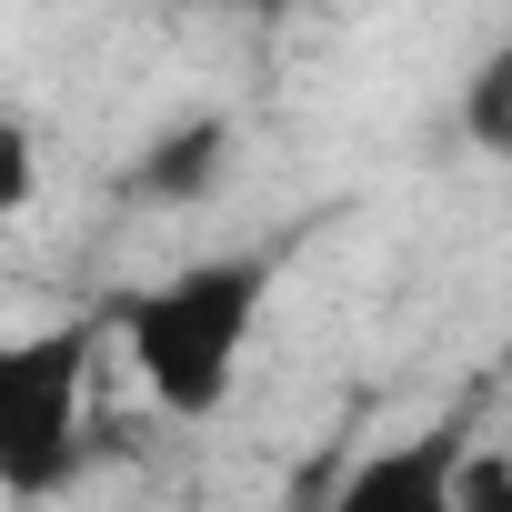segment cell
Listing matches in <instances>:
<instances>
[{"label":"cell","instance_id":"obj_1","mask_svg":"<svg viewBox=\"0 0 512 512\" xmlns=\"http://www.w3.org/2000/svg\"><path fill=\"white\" fill-rule=\"evenodd\" d=\"M282 292V251H191L161 282L121 292L101 322L131 352V382L171 422H211L241 392V362L262 342V312Z\"/></svg>","mask_w":512,"mask_h":512},{"label":"cell","instance_id":"obj_2","mask_svg":"<svg viewBox=\"0 0 512 512\" xmlns=\"http://www.w3.org/2000/svg\"><path fill=\"white\" fill-rule=\"evenodd\" d=\"M91 362H101V322H31V332H0V492H61L81 472L91 442Z\"/></svg>","mask_w":512,"mask_h":512},{"label":"cell","instance_id":"obj_3","mask_svg":"<svg viewBox=\"0 0 512 512\" xmlns=\"http://www.w3.org/2000/svg\"><path fill=\"white\" fill-rule=\"evenodd\" d=\"M472 422H432V432H402V442H372L332 472L322 512H452V452H462Z\"/></svg>","mask_w":512,"mask_h":512},{"label":"cell","instance_id":"obj_4","mask_svg":"<svg viewBox=\"0 0 512 512\" xmlns=\"http://www.w3.org/2000/svg\"><path fill=\"white\" fill-rule=\"evenodd\" d=\"M221 171H231V121H221V111H191V121H171V131L151 141L141 191H151V201H201V191H221Z\"/></svg>","mask_w":512,"mask_h":512},{"label":"cell","instance_id":"obj_5","mask_svg":"<svg viewBox=\"0 0 512 512\" xmlns=\"http://www.w3.org/2000/svg\"><path fill=\"white\" fill-rule=\"evenodd\" d=\"M462 141L482 161H512V41H492L462 81Z\"/></svg>","mask_w":512,"mask_h":512},{"label":"cell","instance_id":"obj_6","mask_svg":"<svg viewBox=\"0 0 512 512\" xmlns=\"http://www.w3.org/2000/svg\"><path fill=\"white\" fill-rule=\"evenodd\" d=\"M452 512H512V452L492 432H462V452H452Z\"/></svg>","mask_w":512,"mask_h":512},{"label":"cell","instance_id":"obj_7","mask_svg":"<svg viewBox=\"0 0 512 512\" xmlns=\"http://www.w3.org/2000/svg\"><path fill=\"white\" fill-rule=\"evenodd\" d=\"M41 201V131L21 111H0V221H21Z\"/></svg>","mask_w":512,"mask_h":512}]
</instances>
